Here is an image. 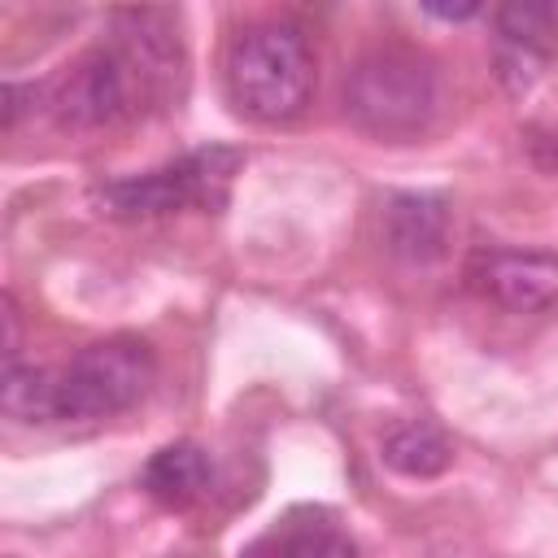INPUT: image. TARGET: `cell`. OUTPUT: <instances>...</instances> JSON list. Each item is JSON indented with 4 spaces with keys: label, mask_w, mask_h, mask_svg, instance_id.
Masks as SVG:
<instances>
[{
    "label": "cell",
    "mask_w": 558,
    "mask_h": 558,
    "mask_svg": "<svg viewBox=\"0 0 558 558\" xmlns=\"http://www.w3.org/2000/svg\"><path fill=\"white\" fill-rule=\"evenodd\" d=\"M466 283L510 314H541L558 305V257L545 248H480L466 262Z\"/></svg>",
    "instance_id": "5b68a950"
},
{
    "label": "cell",
    "mask_w": 558,
    "mask_h": 558,
    "mask_svg": "<svg viewBox=\"0 0 558 558\" xmlns=\"http://www.w3.org/2000/svg\"><path fill=\"white\" fill-rule=\"evenodd\" d=\"M209 480H214V462L196 440L161 445L140 471V488L170 510H187L192 501H201L209 493Z\"/></svg>",
    "instance_id": "ba28073f"
},
{
    "label": "cell",
    "mask_w": 558,
    "mask_h": 558,
    "mask_svg": "<svg viewBox=\"0 0 558 558\" xmlns=\"http://www.w3.org/2000/svg\"><path fill=\"white\" fill-rule=\"evenodd\" d=\"M493 22H497V74L510 92H527L554 48L558 9L554 4H501Z\"/></svg>",
    "instance_id": "8992f818"
},
{
    "label": "cell",
    "mask_w": 558,
    "mask_h": 558,
    "mask_svg": "<svg viewBox=\"0 0 558 558\" xmlns=\"http://www.w3.org/2000/svg\"><path fill=\"white\" fill-rule=\"evenodd\" d=\"M384 462H388L397 475L432 480V475H440V471L453 462V445H449V436H445L436 423L410 418V423H397V427L384 436Z\"/></svg>",
    "instance_id": "9c48e42d"
},
{
    "label": "cell",
    "mask_w": 558,
    "mask_h": 558,
    "mask_svg": "<svg viewBox=\"0 0 558 558\" xmlns=\"http://www.w3.org/2000/svg\"><path fill=\"white\" fill-rule=\"evenodd\" d=\"M423 13H432L440 22H466L480 13V4H423Z\"/></svg>",
    "instance_id": "4fadbf2b"
},
{
    "label": "cell",
    "mask_w": 558,
    "mask_h": 558,
    "mask_svg": "<svg viewBox=\"0 0 558 558\" xmlns=\"http://www.w3.org/2000/svg\"><path fill=\"white\" fill-rule=\"evenodd\" d=\"M270 545H275L270 558H357V545L349 541V532L327 514L283 519Z\"/></svg>",
    "instance_id": "30bf717a"
},
{
    "label": "cell",
    "mask_w": 558,
    "mask_h": 558,
    "mask_svg": "<svg viewBox=\"0 0 558 558\" xmlns=\"http://www.w3.org/2000/svg\"><path fill=\"white\" fill-rule=\"evenodd\" d=\"M0 318H4V366H13L17 362V349H22V323H17V301L4 292V301H0Z\"/></svg>",
    "instance_id": "7c38bea8"
},
{
    "label": "cell",
    "mask_w": 558,
    "mask_h": 558,
    "mask_svg": "<svg viewBox=\"0 0 558 558\" xmlns=\"http://www.w3.org/2000/svg\"><path fill=\"white\" fill-rule=\"evenodd\" d=\"M379 231L392 257L401 262H436L449 240V209L427 192H392L379 209Z\"/></svg>",
    "instance_id": "52a82bcc"
},
{
    "label": "cell",
    "mask_w": 558,
    "mask_h": 558,
    "mask_svg": "<svg viewBox=\"0 0 558 558\" xmlns=\"http://www.w3.org/2000/svg\"><path fill=\"white\" fill-rule=\"evenodd\" d=\"M440 109L436 65L405 44L371 48L344 74V113L357 131L401 144L418 140Z\"/></svg>",
    "instance_id": "6da1fadb"
},
{
    "label": "cell",
    "mask_w": 558,
    "mask_h": 558,
    "mask_svg": "<svg viewBox=\"0 0 558 558\" xmlns=\"http://www.w3.org/2000/svg\"><path fill=\"white\" fill-rule=\"evenodd\" d=\"M157 353L140 336H105L57 371V418H113L148 397Z\"/></svg>",
    "instance_id": "277c9868"
},
{
    "label": "cell",
    "mask_w": 558,
    "mask_h": 558,
    "mask_svg": "<svg viewBox=\"0 0 558 558\" xmlns=\"http://www.w3.org/2000/svg\"><path fill=\"white\" fill-rule=\"evenodd\" d=\"M0 401L4 414L17 423H52L57 418V375L44 366H4V384H0Z\"/></svg>",
    "instance_id": "8fae6325"
},
{
    "label": "cell",
    "mask_w": 558,
    "mask_h": 558,
    "mask_svg": "<svg viewBox=\"0 0 558 558\" xmlns=\"http://www.w3.org/2000/svg\"><path fill=\"white\" fill-rule=\"evenodd\" d=\"M227 92L253 122H288L310 105L314 48L296 22H253L227 48Z\"/></svg>",
    "instance_id": "7a4b0ae2"
},
{
    "label": "cell",
    "mask_w": 558,
    "mask_h": 558,
    "mask_svg": "<svg viewBox=\"0 0 558 558\" xmlns=\"http://www.w3.org/2000/svg\"><path fill=\"white\" fill-rule=\"evenodd\" d=\"M240 153L235 148H196L183 153L179 161H166L157 170L131 174V179H113L96 187V205L109 218H161V214H179V209H222L231 179L240 170Z\"/></svg>",
    "instance_id": "3957f363"
}]
</instances>
